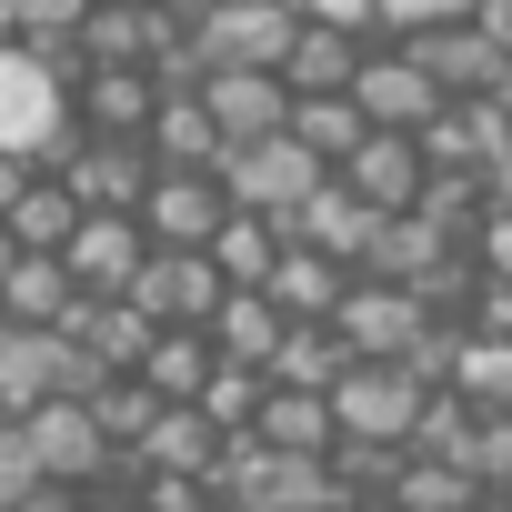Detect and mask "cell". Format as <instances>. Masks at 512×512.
I'll return each mask as SVG.
<instances>
[{
    "label": "cell",
    "mask_w": 512,
    "mask_h": 512,
    "mask_svg": "<svg viewBox=\"0 0 512 512\" xmlns=\"http://www.w3.org/2000/svg\"><path fill=\"white\" fill-rule=\"evenodd\" d=\"M81 71H91V51L81 41H61V51H41V41H0V151H21L31 171H61L71 151H81Z\"/></svg>",
    "instance_id": "cell-1"
},
{
    "label": "cell",
    "mask_w": 512,
    "mask_h": 512,
    "mask_svg": "<svg viewBox=\"0 0 512 512\" xmlns=\"http://www.w3.org/2000/svg\"><path fill=\"white\" fill-rule=\"evenodd\" d=\"M221 181H231V201L241 211H272V221H302V201L322 191V181H342L312 141H292V131H272V141H231L221 151Z\"/></svg>",
    "instance_id": "cell-2"
},
{
    "label": "cell",
    "mask_w": 512,
    "mask_h": 512,
    "mask_svg": "<svg viewBox=\"0 0 512 512\" xmlns=\"http://www.w3.org/2000/svg\"><path fill=\"white\" fill-rule=\"evenodd\" d=\"M332 412H342V442H412L432 412V382L412 362H352L332 382Z\"/></svg>",
    "instance_id": "cell-3"
},
{
    "label": "cell",
    "mask_w": 512,
    "mask_h": 512,
    "mask_svg": "<svg viewBox=\"0 0 512 512\" xmlns=\"http://www.w3.org/2000/svg\"><path fill=\"white\" fill-rule=\"evenodd\" d=\"M292 41H302V11H292V0H221L211 21H191L201 71H282Z\"/></svg>",
    "instance_id": "cell-4"
},
{
    "label": "cell",
    "mask_w": 512,
    "mask_h": 512,
    "mask_svg": "<svg viewBox=\"0 0 512 512\" xmlns=\"http://www.w3.org/2000/svg\"><path fill=\"white\" fill-rule=\"evenodd\" d=\"M342 322V342H352V362H412L422 352V332L442 322L422 292H402V282H352V302L332 312Z\"/></svg>",
    "instance_id": "cell-5"
},
{
    "label": "cell",
    "mask_w": 512,
    "mask_h": 512,
    "mask_svg": "<svg viewBox=\"0 0 512 512\" xmlns=\"http://www.w3.org/2000/svg\"><path fill=\"white\" fill-rule=\"evenodd\" d=\"M362 111H372V131H432L442 111H452V91L412 61V41H372V61H362V91H352Z\"/></svg>",
    "instance_id": "cell-6"
},
{
    "label": "cell",
    "mask_w": 512,
    "mask_h": 512,
    "mask_svg": "<svg viewBox=\"0 0 512 512\" xmlns=\"http://www.w3.org/2000/svg\"><path fill=\"white\" fill-rule=\"evenodd\" d=\"M21 432H31V452H41V472H51V482L101 492V482L121 472V442L101 432V412H91V402H41Z\"/></svg>",
    "instance_id": "cell-7"
},
{
    "label": "cell",
    "mask_w": 512,
    "mask_h": 512,
    "mask_svg": "<svg viewBox=\"0 0 512 512\" xmlns=\"http://www.w3.org/2000/svg\"><path fill=\"white\" fill-rule=\"evenodd\" d=\"M412 61L452 91V101H512V51L482 31V21H442V31H412Z\"/></svg>",
    "instance_id": "cell-8"
},
{
    "label": "cell",
    "mask_w": 512,
    "mask_h": 512,
    "mask_svg": "<svg viewBox=\"0 0 512 512\" xmlns=\"http://www.w3.org/2000/svg\"><path fill=\"white\" fill-rule=\"evenodd\" d=\"M231 211H241V201H231V181H221V171H161V181H151V201H141V221H151V241H161V251H211Z\"/></svg>",
    "instance_id": "cell-9"
},
{
    "label": "cell",
    "mask_w": 512,
    "mask_h": 512,
    "mask_svg": "<svg viewBox=\"0 0 512 512\" xmlns=\"http://www.w3.org/2000/svg\"><path fill=\"white\" fill-rule=\"evenodd\" d=\"M151 221L141 211H91L81 221V241L61 251V262L81 272V292H101V302H121V292H141V272H151Z\"/></svg>",
    "instance_id": "cell-10"
},
{
    "label": "cell",
    "mask_w": 512,
    "mask_h": 512,
    "mask_svg": "<svg viewBox=\"0 0 512 512\" xmlns=\"http://www.w3.org/2000/svg\"><path fill=\"white\" fill-rule=\"evenodd\" d=\"M61 181H71L91 211H141V201H151V181H161V161H151V141H121V131H81V151L61 161Z\"/></svg>",
    "instance_id": "cell-11"
},
{
    "label": "cell",
    "mask_w": 512,
    "mask_h": 512,
    "mask_svg": "<svg viewBox=\"0 0 512 512\" xmlns=\"http://www.w3.org/2000/svg\"><path fill=\"white\" fill-rule=\"evenodd\" d=\"M342 181H352L372 211H422V201H432V151H422V131H372V141L342 161Z\"/></svg>",
    "instance_id": "cell-12"
},
{
    "label": "cell",
    "mask_w": 512,
    "mask_h": 512,
    "mask_svg": "<svg viewBox=\"0 0 512 512\" xmlns=\"http://www.w3.org/2000/svg\"><path fill=\"white\" fill-rule=\"evenodd\" d=\"M61 332H71V342H81V352H91L101 372H141V362L161 352V332H171V322H161V312H141L131 292H121V302H101V292H81V312H71Z\"/></svg>",
    "instance_id": "cell-13"
},
{
    "label": "cell",
    "mask_w": 512,
    "mask_h": 512,
    "mask_svg": "<svg viewBox=\"0 0 512 512\" xmlns=\"http://www.w3.org/2000/svg\"><path fill=\"white\" fill-rule=\"evenodd\" d=\"M141 312H161V322H221V302H231V282H221V262L211 251H151V272H141V292H131Z\"/></svg>",
    "instance_id": "cell-14"
},
{
    "label": "cell",
    "mask_w": 512,
    "mask_h": 512,
    "mask_svg": "<svg viewBox=\"0 0 512 512\" xmlns=\"http://www.w3.org/2000/svg\"><path fill=\"white\" fill-rule=\"evenodd\" d=\"M452 251H472V241H462V231H442L432 211H392V221H382V241L362 251V282H402V292H422V282L452 262Z\"/></svg>",
    "instance_id": "cell-15"
},
{
    "label": "cell",
    "mask_w": 512,
    "mask_h": 512,
    "mask_svg": "<svg viewBox=\"0 0 512 512\" xmlns=\"http://www.w3.org/2000/svg\"><path fill=\"white\" fill-rule=\"evenodd\" d=\"M201 91H211L221 141H272V131H292V81H282V71H211Z\"/></svg>",
    "instance_id": "cell-16"
},
{
    "label": "cell",
    "mask_w": 512,
    "mask_h": 512,
    "mask_svg": "<svg viewBox=\"0 0 512 512\" xmlns=\"http://www.w3.org/2000/svg\"><path fill=\"white\" fill-rule=\"evenodd\" d=\"M352 262H342V251H322V241H292L282 251V272H272V302L292 312V322H332L342 302H352Z\"/></svg>",
    "instance_id": "cell-17"
},
{
    "label": "cell",
    "mask_w": 512,
    "mask_h": 512,
    "mask_svg": "<svg viewBox=\"0 0 512 512\" xmlns=\"http://www.w3.org/2000/svg\"><path fill=\"white\" fill-rule=\"evenodd\" d=\"M362 61H372V31H342V21H302L282 81L312 101V91H362Z\"/></svg>",
    "instance_id": "cell-18"
},
{
    "label": "cell",
    "mask_w": 512,
    "mask_h": 512,
    "mask_svg": "<svg viewBox=\"0 0 512 512\" xmlns=\"http://www.w3.org/2000/svg\"><path fill=\"white\" fill-rule=\"evenodd\" d=\"M0 312H11L21 332H61L81 312V272L61 262V251H21V272L0 282Z\"/></svg>",
    "instance_id": "cell-19"
},
{
    "label": "cell",
    "mask_w": 512,
    "mask_h": 512,
    "mask_svg": "<svg viewBox=\"0 0 512 512\" xmlns=\"http://www.w3.org/2000/svg\"><path fill=\"white\" fill-rule=\"evenodd\" d=\"M382 221H392V211H372V201H362L352 181H322V191L302 201V221H292V241H322V251H342V262L362 272V251L382 241Z\"/></svg>",
    "instance_id": "cell-20"
},
{
    "label": "cell",
    "mask_w": 512,
    "mask_h": 512,
    "mask_svg": "<svg viewBox=\"0 0 512 512\" xmlns=\"http://www.w3.org/2000/svg\"><path fill=\"white\" fill-rule=\"evenodd\" d=\"M161 71H81V121L91 131H121V141H151L161 121Z\"/></svg>",
    "instance_id": "cell-21"
},
{
    "label": "cell",
    "mask_w": 512,
    "mask_h": 512,
    "mask_svg": "<svg viewBox=\"0 0 512 512\" xmlns=\"http://www.w3.org/2000/svg\"><path fill=\"white\" fill-rule=\"evenodd\" d=\"M282 251H292V221H272V211H231V221H221V241H211V262H221V282H231V292H272Z\"/></svg>",
    "instance_id": "cell-22"
},
{
    "label": "cell",
    "mask_w": 512,
    "mask_h": 512,
    "mask_svg": "<svg viewBox=\"0 0 512 512\" xmlns=\"http://www.w3.org/2000/svg\"><path fill=\"white\" fill-rule=\"evenodd\" d=\"M221 121H211V91H171L161 121H151V161L161 171H221Z\"/></svg>",
    "instance_id": "cell-23"
},
{
    "label": "cell",
    "mask_w": 512,
    "mask_h": 512,
    "mask_svg": "<svg viewBox=\"0 0 512 512\" xmlns=\"http://www.w3.org/2000/svg\"><path fill=\"white\" fill-rule=\"evenodd\" d=\"M221 442H231V432H221L201 402H171V412H161V432L141 442V472H181V482H211V472H221Z\"/></svg>",
    "instance_id": "cell-24"
},
{
    "label": "cell",
    "mask_w": 512,
    "mask_h": 512,
    "mask_svg": "<svg viewBox=\"0 0 512 512\" xmlns=\"http://www.w3.org/2000/svg\"><path fill=\"white\" fill-rule=\"evenodd\" d=\"M81 221H91V201H81L61 171H31V191L11 201V231H21V251H71V241H81Z\"/></svg>",
    "instance_id": "cell-25"
},
{
    "label": "cell",
    "mask_w": 512,
    "mask_h": 512,
    "mask_svg": "<svg viewBox=\"0 0 512 512\" xmlns=\"http://www.w3.org/2000/svg\"><path fill=\"white\" fill-rule=\"evenodd\" d=\"M211 372H221V342H211L201 322H171V332H161V352L141 362V382H151L161 402H201V392H211Z\"/></svg>",
    "instance_id": "cell-26"
},
{
    "label": "cell",
    "mask_w": 512,
    "mask_h": 512,
    "mask_svg": "<svg viewBox=\"0 0 512 512\" xmlns=\"http://www.w3.org/2000/svg\"><path fill=\"white\" fill-rule=\"evenodd\" d=\"M342 372H352L342 322H292V332H282V352H272V382H282V392H332Z\"/></svg>",
    "instance_id": "cell-27"
},
{
    "label": "cell",
    "mask_w": 512,
    "mask_h": 512,
    "mask_svg": "<svg viewBox=\"0 0 512 512\" xmlns=\"http://www.w3.org/2000/svg\"><path fill=\"white\" fill-rule=\"evenodd\" d=\"M282 332H292V312H282L272 292H231V302H221V322H211V342H221V362H251V372H272V352H282Z\"/></svg>",
    "instance_id": "cell-28"
},
{
    "label": "cell",
    "mask_w": 512,
    "mask_h": 512,
    "mask_svg": "<svg viewBox=\"0 0 512 512\" xmlns=\"http://www.w3.org/2000/svg\"><path fill=\"white\" fill-rule=\"evenodd\" d=\"M292 141H312V151H322V161L342 171V161H352V151L372 141V111H362L352 91H312V101L292 91Z\"/></svg>",
    "instance_id": "cell-29"
},
{
    "label": "cell",
    "mask_w": 512,
    "mask_h": 512,
    "mask_svg": "<svg viewBox=\"0 0 512 512\" xmlns=\"http://www.w3.org/2000/svg\"><path fill=\"white\" fill-rule=\"evenodd\" d=\"M91 412H101V432H111L121 452H141V442L161 432V412H171V402H161V392H151L141 372H111V382L91 392Z\"/></svg>",
    "instance_id": "cell-30"
},
{
    "label": "cell",
    "mask_w": 512,
    "mask_h": 512,
    "mask_svg": "<svg viewBox=\"0 0 512 512\" xmlns=\"http://www.w3.org/2000/svg\"><path fill=\"white\" fill-rule=\"evenodd\" d=\"M482 402H462V392H432V412H422V432H412V452L422 462H462L472 472V452H482Z\"/></svg>",
    "instance_id": "cell-31"
},
{
    "label": "cell",
    "mask_w": 512,
    "mask_h": 512,
    "mask_svg": "<svg viewBox=\"0 0 512 512\" xmlns=\"http://www.w3.org/2000/svg\"><path fill=\"white\" fill-rule=\"evenodd\" d=\"M472 502H482V472L422 462V452H412V472H402V492H392V512H472Z\"/></svg>",
    "instance_id": "cell-32"
},
{
    "label": "cell",
    "mask_w": 512,
    "mask_h": 512,
    "mask_svg": "<svg viewBox=\"0 0 512 512\" xmlns=\"http://www.w3.org/2000/svg\"><path fill=\"white\" fill-rule=\"evenodd\" d=\"M262 402H272V372H251V362H221L211 372V392H201V412L241 442V432H262Z\"/></svg>",
    "instance_id": "cell-33"
},
{
    "label": "cell",
    "mask_w": 512,
    "mask_h": 512,
    "mask_svg": "<svg viewBox=\"0 0 512 512\" xmlns=\"http://www.w3.org/2000/svg\"><path fill=\"white\" fill-rule=\"evenodd\" d=\"M91 11H101V0H21V41L61 51V41H81V31H91Z\"/></svg>",
    "instance_id": "cell-34"
},
{
    "label": "cell",
    "mask_w": 512,
    "mask_h": 512,
    "mask_svg": "<svg viewBox=\"0 0 512 512\" xmlns=\"http://www.w3.org/2000/svg\"><path fill=\"white\" fill-rule=\"evenodd\" d=\"M442 21H482V0H382V41H412Z\"/></svg>",
    "instance_id": "cell-35"
},
{
    "label": "cell",
    "mask_w": 512,
    "mask_h": 512,
    "mask_svg": "<svg viewBox=\"0 0 512 512\" xmlns=\"http://www.w3.org/2000/svg\"><path fill=\"white\" fill-rule=\"evenodd\" d=\"M51 472H41V452H31V432L11 422V432H0V512H21L31 492H41Z\"/></svg>",
    "instance_id": "cell-36"
},
{
    "label": "cell",
    "mask_w": 512,
    "mask_h": 512,
    "mask_svg": "<svg viewBox=\"0 0 512 512\" xmlns=\"http://www.w3.org/2000/svg\"><path fill=\"white\" fill-rule=\"evenodd\" d=\"M462 241H472V262H482L492 282H512V191H502V201H492V211H482Z\"/></svg>",
    "instance_id": "cell-37"
},
{
    "label": "cell",
    "mask_w": 512,
    "mask_h": 512,
    "mask_svg": "<svg viewBox=\"0 0 512 512\" xmlns=\"http://www.w3.org/2000/svg\"><path fill=\"white\" fill-rule=\"evenodd\" d=\"M472 472H482V492H512V412H492V422H482V452H472Z\"/></svg>",
    "instance_id": "cell-38"
},
{
    "label": "cell",
    "mask_w": 512,
    "mask_h": 512,
    "mask_svg": "<svg viewBox=\"0 0 512 512\" xmlns=\"http://www.w3.org/2000/svg\"><path fill=\"white\" fill-rule=\"evenodd\" d=\"M302 21H342V31H372L382 41V0H292Z\"/></svg>",
    "instance_id": "cell-39"
},
{
    "label": "cell",
    "mask_w": 512,
    "mask_h": 512,
    "mask_svg": "<svg viewBox=\"0 0 512 512\" xmlns=\"http://www.w3.org/2000/svg\"><path fill=\"white\" fill-rule=\"evenodd\" d=\"M81 502H91V492H81V482H41V492H31V502H21V512H81Z\"/></svg>",
    "instance_id": "cell-40"
},
{
    "label": "cell",
    "mask_w": 512,
    "mask_h": 512,
    "mask_svg": "<svg viewBox=\"0 0 512 512\" xmlns=\"http://www.w3.org/2000/svg\"><path fill=\"white\" fill-rule=\"evenodd\" d=\"M21 191H31V161H21V151H0V221H11Z\"/></svg>",
    "instance_id": "cell-41"
},
{
    "label": "cell",
    "mask_w": 512,
    "mask_h": 512,
    "mask_svg": "<svg viewBox=\"0 0 512 512\" xmlns=\"http://www.w3.org/2000/svg\"><path fill=\"white\" fill-rule=\"evenodd\" d=\"M482 31H492V41L512 51V0H482Z\"/></svg>",
    "instance_id": "cell-42"
},
{
    "label": "cell",
    "mask_w": 512,
    "mask_h": 512,
    "mask_svg": "<svg viewBox=\"0 0 512 512\" xmlns=\"http://www.w3.org/2000/svg\"><path fill=\"white\" fill-rule=\"evenodd\" d=\"M81 512H141V492H91Z\"/></svg>",
    "instance_id": "cell-43"
},
{
    "label": "cell",
    "mask_w": 512,
    "mask_h": 512,
    "mask_svg": "<svg viewBox=\"0 0 512 512\" xmlns=\"http://www.w3.org/2000/svg\"><path fill=\"white\" fill-rule=\"evenodd\" d=\"M11 272H21V231L0 221V282H11Z\"/></svg>",
    "instance_id": "cell-44"
},
{
    "label": "cell",
    "mask_w": 512,
    "mask_h": 512,
    "mask_svg": "<svg viewBox=\"0 0 512 512\" xmlns=\"http://www.w3.org/2000/svg\"><path fill=\"white\" fill-rule=\"evenodd\" d=\"M332 512H392V502H332Z\"/></svg>",
    "instance_id": "cell-45"
},
{
    "label": "cell",
    "mask_w": 512,
    "mask_h": 512,
    "mask_svg": "<svg viewBox=\"0 0 512 512\" xmlns=\"http://www.w3.org/2000/svg\"><path fill=\"white\" fill-rule=\"evenodd\" d=\"M11 332H21V322H11V312H0V352H11Z\"/></svg>",
    "instance_id": "cell-46"
},
{
    "label": "cell",
    "mask_w": 512,
    "mask_h": 512,
    "mask_svg": "<svg viewBox=\"0 0 512 512\" xmlns=\"http://www.w3.org/2000/svg\"><path fill=\"white\" fill-rule=\"evenodd\" d=\"M0 432H11V412H0Z\"/></svg>",
    "instance_id": "cell-47"
},
{
    "label": "cell",
    "mask_w": 512,
    "mask_h": 512,
    "mask_svg": "<svg viewBox=\"0 0 512 512\" xmlns=\"http://www.w3.org/2000/svg\"><path fill=\"white\" fill-rule=\"evenodd\" d=\"M502 191H512V181H502Z\"/></svg>",
    "instance_id": "cell-48"
}]
</instances>
